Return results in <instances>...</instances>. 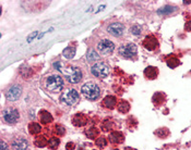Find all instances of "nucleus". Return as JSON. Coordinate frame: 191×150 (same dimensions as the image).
I'll return each mask as SVG.
<instances>
[{
	"instance_id": "nucleus-1",
	"label": "nucleus",
	"mask_w": 191,
	"mask_h": 150,
	"mask_svg": "<svg viewBox=\"0 0 191 150\" xmlns=\"http://www.w3.org/2000/svg\"><path fill=\"white\" fill-rule=\"evenodd\" d=\"M62 73L65 75V79L71 84H78V83L81 82L82 77H83L82 71L76 66H69L67 69H63Z\"/></svg>"
},
{
	"instance_id": "nucleus-2",
	"label": "nucleus",
	"mask_w": 191,
	"mask_h": 150,
	"mask_svg": "<svg viewBox=\"0 0 191 150\" xmlns=\"http://www.w3.org/2000/svg\"><path fill=\"white\" fill-rule=\"evenodd\" d=\"M82 94L89 100H96L101 96V89L94 83H86L82 86Z\"/></svg>"
},
{
	"instance_id": "nucleus-3",
	"label": "nucleus",
	"mask_w": 191,
	"mask_h": 150,
	"mask_svg": "<svg viewBox=\"0 0 191 150\" xmlns=\"http://www.w3.org/2000/svg\"><path fill=\"white\" fill-rule=\"evenodd\" d=\"M61 101L67 106H74L79 101V93L73 88L65 89L61 95Z\"/></svg>"
},
{
	"instance_id": "nucleus-4",
	"label": "nucleus",
	"mask_w": 191,
	"mask_h": 150,
	"mask_svg": "<svg viewBox=\"0 0 191 150\" xmlns=\"http://www.w3.org/2000/svg\"><path fill=\"white\" fill-rule=\"evenodd\" d=\"M63 79L60 75H52L46 79V88L52 91H58L62 88Z\"/></svg>"
},
{
	"instance_id": "nucleus-5",
	"label": "nucleus",
	"mask_w": 191,
	"mask_h": 150,
	"mask_svg": "<svg viewBox=\"0 0 191 150\" xmlns=\"http://www.w3.org/2000/svg\"><path fill=\"white\" fill-rule=\"evenodd\" d=\"M136 46L132 43H129V44H125L122 46L119 47L118 49V55L120 57L126 58V59H131L136 55Z\"/></svg>"
},
{
	"instance_id": "nucleus-6",
	"label": "nucleus",
	"mask_w": 191,
	"mask_h": 150,
	"mask_svg": "<svg viewBox=\"0 0 191 150\" xmlns=\"http://www.w3.org/2000/svg\"><path fill=\"white\" fill-rule=\"evenodd\" d=\"M91 72L94 76L98 77V78H104L109 74V68L104 62H97L92 65Z\"/></svg>"
},
{
	"instance_id": "nucleus-7",
	"label": "nucleus",
	"mask_w": 191,
	"mask_h": 150,
	"mask_svg": "<svg viewBox=\"0 0 191 150\" xmlns=\"http://www.w3.org/2000/svg\"><path fill=\"white\" fill-rule=\"evenodd\" d=\"M3 120L8 124H14L19 121L20 113L15 108H5L2 112Z\"/></svg>"
},
{
	"instance_id": "nucleus-8",
	"label": "nucleus",
	"mask_w": 191,
	"mask_h": 150,
	"mask_svg": "<svg viewBox=\"0 0 191 150\" xmlns=\"http://www.w3.org/2000/svg\"><path fill=\"white\" fill-rule=\"evenodd\" d=\"M97 49L99 53L103 56H108L110 55L115 49V44L109 39H102L97 44Z\"/></svg>"
},
{
	"instance_id": "nucleus-9",
	"label": "nucleus",
	"mask_w": 191,
	"mask_h": 150,
	"mask_svg": "<svg viewBox=\"0 0 191 150\" xmlns=\"http://www.w3.org/2000/svg\"><path fill=\"white\" fill-rule=\"evenodd\" d=\"M107 32L115 37H121L123 35V32H125V26L119 22L110 23L107 26Z\"/></svg>"
},
{
	"instance_id": "nucleus-10",
	"label": "nucleus",
	"mask_w": 191,
	"mask_h": 150,
	"mask_svg": "<svg viewBox=\"0 0 191 150\" xmlns=\"http://www.w3.org/2000/svg\"><path fill=\"white\" fill-rule=\"evenodd\" d=\"M22 95V87L20 85H13L9 88V90L5 94L7 99L10 101H15L21 97Z\"/></svg>"
},
{
	"instance_id": "nucleus-11",
	"label": "nucleus",
	"mask_w": 191,
	"mask_h": 150,
	"mask_svg": "<svg viewBox=\"0 0 191 150\" xmlns=\"http://www.w3.org/2000/svg\"><path fill=\"white\" fill-rule=\"evenodd\" d=\"M143 47L149 51H153L158 47V41L154 36H147L143 40Z\"/></svg>"
},
{
	"instance_id": "nucleus-12",
	"label": "nucleus",
	"mask_w": 191,
	"mask_h": 150,
	"mask_svg": "<svg viewBox=\"0 0 191 150\" xmlns=\"http://www.w3.org/2000/svg\"><path fill=\"white\" fill-rule=\"evenodd\" d=\"M11 147L13 150H28V142L25 138H16L12 142Z\"/></svg>"
},
{
	"instance_id": "nucleus-13",
	"label": "nucleus",
	"mask_w": 191,
	"mask_h": 150,
	"mask_svg": "<svg viewBox=\"0 0 191 150\" xmlns=\"http://www.w3.org/2000/svg\"><path fill=\"white\" fill-rule=\"evenodd\" d=\"M158 75V69L155 66H147L144 70V76L147 79H155Z\"/></svg>"
},
{
	"instance_id": "nucleus-14",
	"label": "nucleus",
	"mask_w": 191,
	"mask_h": 150,
	"mask_svg": "<svg viewBox=\"0 0 191 150\" xmlns=\"http://www.w3.org/2000/svg\"><path fill=\"white\" fill-rule=\"evenodd\" d=\"M72 123L74 126H84L87 123V117L82 113L75 114L72 119Z\"/></svg>"
},
{
	"instance_id": "nucleus-15",
	"label": "nucleus",
	"mask_w": 191,
	"mask_h": 150,
	"mask_svg": "<svg viewBox=\"0 0 191 150\" xmlns=\"http://www.w3.org/2000/svg\"><path fill=\"white\" fill-rule=\"evenodd\" d=\"M123 139L125 137H123L122 133H120V132H112L109 135V140L112 144H120L123 142Z\"/></svg>"
},
{
	"instance_id": "nucleus-16",
	"label": "nucleus",
	"mask_w": 191,
	"mask_h": 150,
	"mask_svg": "<svg viewBox=\"0 0 191 150\" xmlns=\"http://www.w3.org/2000/svg\"><path fill=\"white\" fill-rule=\"evenodd\" d=\"M117 104V100H116V97L114 96H107L106 98L103 100V106L106 107L107 109H114Z\"/></svg>"
},
{
	"instance_id": "nucleus-17",
	"label": "nucleus",
	"mask_w": 191,
	"mask_h": 150,
	"mask_svg": "<svg viewBox=\"0 0 191 150\" xmlns=\"http://www.w3.org/2000/svg\"><path fill=\"white\" fill-rule=\"evenodd\" d=\"M39 117H41V121L43 124H48V123H50L52 121V114H50L48 111H46V110L41 111V113H39Z\"/></svg>"
},
{
	"instance_id": "nucleus-18",
	"label": "nucleus",
	"mask_w": 191,
	"mask_h": 150,
	"mask_svg": "<svg viewBox=\"0 0 191 150\" xmlns=\"http://www.w3.org/2000/svg\"><path fill=\"white\" fill-rule=\"evenodd\" d=\"M177 10V8L176 7H173V6H165L163 7L162 9H159L157 11L158 14H161V15H163V14H170L173 13L174 11H176Z\"/></svg>"
},
{
	"instance_id": "nucleus-19",
	"label": "nucleus",
	"mask_w": 191,
	"mask_h": 150,
	"mask_svg": "<svg viewBox=\"0 0 191 150\" xmlns=\"http://www.w3.org/2000/svg\"><path fill=\"white\" fill-rule=\"evenodd\" d=\"M62 55L65 58H67V59H72V58L74 57V55H75V48H73V47H68V48H65V50H63Z\"/></svg>"
},
{
	"instance_id": "nucleus-20",
	"label": "nucleus",
	"mask_w": 191,
	"mask_h": 150,
	"mask_svg": "<svg viewBox=\"0 0 191 150\" xmlns=\"http://www.w3.org/2000/svg\"><path fill=\"white\" fill-rule=\"evenodd\" d=\"M42 131V127L39 124H37V123H31L30 125H28V132H30L31 134H39Z\"/></svg>"
},
{
	"instance_id": "nucleus-21",
	"label": "nucleus",
	"mask_w": 191,
	"mask_h": 150,
	"mask_svg": "<svg viewBox=\"0 0 191 150\" xmlns=\"http://www.w3.org/2000/svg\"><path fill=\"white\" fill-rule=\"evenodd\" d=\"M165 101V96L163 95L162 93H157L155 95L153 96V102L156 104V106H159Z\"/></svg>"
},
{
	"instance_id": "nucleus-22",
	"label": "nucleus",
	"mask_w": 191,
	"mask_h": 150,
	"mask_svg": "<svg viewBox=\"0 0 191 150\" xmlns=\"http://www.w3.org/2000/svg\"><path fill=\"white\" fill-rule=\"evenodd\" d=\"M118 110H119L121 113H127V112L130 110V104H129L128 101L122 100L119 104V106H118Z\"/></svg>"
},
{
	"instance_id": "nucleus-23",
	"label": "nucleus",
	"mask_w": 191,
	"mask_h": 150,
	"mask_svg": "<svg viewBox=\"0 0 191 150\" xmlns=\"http://www.w3.org/2000/svg\"><path fill=\"white\" fill-rule=\"evenodd\" d=\"M155 135H157L159 138H166L169 135V131L165 127L158 128L157 131H155Z\"/></svg>"
},
{
	"instance_id": "nucleus-24",
	"label": "nucleus",
	"mask_w": 191,
	"mask_h": 150,
	"mask_svg": "<svg viewBox=\"0 0 191 150\" xmlns=\"http://www.w3.org/2000/svg\"><path fill=\"white\" fill-rule=\"evenodd\" d=\"M85 135H86L89 138L94 139L98 135V129H97V128H95V127H91V128H89L86 132H85Z\"/></svg>"
},
{
	"instance_id": "nucleus-25",
	"label": "nucleus",
	"mask_w": 191,
	"mask_h": 150,
	"mask_svg": "<svg viewBox=\"0 0 191 150\" xmlns=\"http://www.w3.org/2000/svg\"><path fill=\"white\" fill-rule=\"evenodd\" d=\"M47 144H48V142H47L46 138H45L44 136H38L37 138L35 139V145L37 146V147H39V148L45 147Z\"/></svg>"
},
{
	"instance_id": "nucleus-26",
	"label": "nucleus",
	"mask_w": 191,
	"mask_h": 150,
	"mask_svg": "<svg viewBox=\"0 0 191 150\" xmlns=\"http://www.w3.org/2000/svg\"><path fill=\"white\" fill-rule=\"evenodd\" d=\"M86 58H87V60L89 61H95V60H97L98 58H99V56L97 55L95 52V50L94 49H90L89 51H87V55H86Z\"/></svg>"
},
{
	"instance_id": "nucleus-27",
	"label": "nucleus",
	"mask_w": 191,
	"mask_h": 150,
	"mask_svg": "<svg viewBox=\"0 0 191 150\" xmlns=\"http://www.w3.org/2000/svg\"><path fill=\"white\" fill-rule=\"evenodd\" d=\"M179 64H180V61L178 60L177 58H170V59H168V60H167V65H168L170 69L177 68Z\"/></svg>"
},
{
	"instance_id": "nucleus-28",
	"label": "nucleus",
	"mask_w": 191,
	"mask_h": 150,
	"mask_svg": "<svg viewBox=\"0 0 191 150\" xmlns=\"http://www.w3.org/2000/svg\"><path fill=\"white\" fill-rule=\"evenodd\" d=\"M59 139L58 138H55V137H52V138L49 139L48 145H49V148L50 149H57L58 146H59Z\"/></svg>"
},
{
	"instance_id": "nucleus-29",
	"label": "nucleus",
	"mask_w": 191,
	"mask_h": 150,
	"mask_svg": "<svg viewBox=\"0 0 191 150\" xmlns=\"http://www.w3.org/2000/svg\"><path fill=\"white\" fill-rule=\"evenodd\" d=\"M96 146L99 148H104V147H106V145H107V142H106V138L105 137H99V138L97 139L95 142Z\"/></svg>"
},
{
	"instance_id": "nucleus-30",
	"label": "nucleus",
	"mask_w": 191,
	"mask_h": 150,
	"mask_svg": "<svg viewBox=\"0 0 191 150\" xmlns=\"http://www.w3.org/2000/svg\"><path fill=\"white\" fill-rule=\"evenodd\" d=\"M55 131H56V133L58 134V135H60V136H63L65 133V128L63 127L61 124H57L56 125V127H55Z\"/></svg>"
},
{
	"instance_id": "nucleus-31",
	"label": "nucleus",
	"mask_w": 191,
	"mask_h": 150,
	"mask_svg": "<svg viewBox=\"0 0 191 150\" xmlns=\"http://www.w3.org/2000/svg\"><path fill=\"white\" fill-rule=\"evenodd\" d=\"M141 32H142V28L139 25H134V26H132V28H131V33L133 34V35H140Z\"/></svg>"
},
{
	"instance_id": "nucleus-32",
	"label": "nucleus",
	"mask_w": 191,
	"mask_h": 150,
	"mask_svg": "<svg viewBox=\"0 0 191 150\" xmlns=\"http://www.w3.org/2000/svg\"><path fill=\"white\" fill-rule=\"evenodd\" d=\"M112 125H114V123L109 122V121H106L105 123H103V129L104 131H109V129L112 127Z\"/></svg>"
},
{
	"instance_id": "nucleus-33",
	"label": "nucleus",
	"mask_w": 191,
	"mask_h": 150,
	"mask_svg": "<svg viewBox=\"0 0 191 150\" xmlns=\"http://www.w3.org/2000/svg\"><path fill=\"white\" fill-rule=\"evenodd\" d=\"M0 150H9L8 145L5 144V140H1V142H0Z\"/></svg>"
},
{
	"instance_id": "nucleus-34",
	"label": "nucleus",
	"mask_w": 191,
	"mask_h": 150,
	"mask_svg": "<svg viewBox=\"0 0 191 150\" xmlns=\"http://www.w3.org/2000/svg\"><path fill=\"white\" fill-rule=\"evenodd\" d=\"M74 147H75V145H74L73 142H69V144H67V146H65V148L68 150H73Z\"/></svg>"
},
{
	"instance_id": "nucleus-35",
	"label": "nucleus",
	"mask_w": 191,
	"mask_h": 150,
	"mask_svg": "<svg viewBox=\"0 0 191 150\" xmlns=\"http://www.w3.org/2000/svg\"><path fill=\"white\" fill-rule=\"evenodd\" d=\"M185 28H186V30H188V32H190V30H191V21H189V22L186 23Z\"/></svg>"
},
{
	"instance_id": "nucleus-36",
	"label": "nucleus",
	"mask_w": 191,
	"mask_h": 150,
	"mask_svg": "<svg viewBox=\"0 0 191 150\" xmlns=\"http://www.w3.org/2000/svg\"><path fill=\"white\" fill-rule=\"evenodd\" d=\"M126 150H136V149H133V148H126Z\"/></svg>"
}]
</instances>
